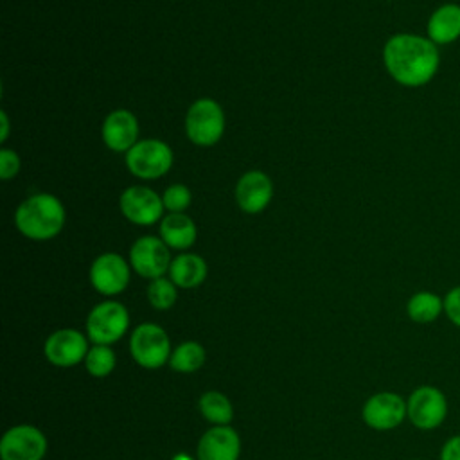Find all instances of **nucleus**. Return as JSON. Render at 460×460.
<instances>
[{
    "instance_id": "obj_1",
    "label": "nucleus",
    "mask_w": 460,
    "mask_h": 460,
    "mask_svg": "<svg viewBox=\"0 0 460 460\" xmlns=\"http://www.w3.org/2000/svg\"><path fill=\"white\" fill-rule=\"evenodd\" d=\"M383 65L395 83L406 88H420L437 75L440 50L428 36L397 32L383 47Z\"/></svg>"
},
{
    "instance_id": "obj_2",
    "label": "nucleus",
    "mask_w": 460,
    "mask_h": 460,
    "mask_svg": "<svg viewBox=\"0 0 460 460\" xmlns=\"http://www.w3.org/2000/svg\"><path fill=\"white\" fill-rule=\"evenodd\" d=\"M14 225L32 241H49L61 232L65 208L56 196L38 192L20 203L14 212Z\"/></svg>"
},
{
    "instance_id": "obj_3",
    "label": "nucleus",
    "mask_w": 460,
    "mask_h": 460,
    "mask_svg": "<svg viewBox=\"0 0 460 460\" xmlns=\"http://www.w3.org/2000/svg\"><path fill=\"white\" fill-rule=\"evenodd\" d=\"M172 345L165 329L153 322L137 325L129 334V354L133 361L146 368L156 370L169 363Z\"/></svg>"
},
{
    "instance_id": "obj_4",
    "label": "nucleus",
    "mask_w": 460,
    "mask_h": 460,
    "mask_svg": "<svg viewBox=\"0 0 460 460\" xmlns=\"http://www.w3.org/2000/svg\"><path fill=\"white\" fill-rule=\"evenodd\" d=\"M86 336L92 345H113L129 329V313L117 300H104L92 307L84 322Z\"/></svg>"
},
{
    "instance_id": "obj_5",
    "label": "nucleus",
    "mask_w": 460,
    "mask_h": 460,
    "mask_svg": "<svg viewBox=\"0 0 460 460\" xmlns=\"http://www.w3.org/2000/svg\"><path fill=\"white\" fill-rule=\"evenodd\" d=\"M447 417L446 394L433 385H420L406 399V419L420 431L438 428Z\"/></svg>"
},
{
    "instance_id": "obj_6",
    "label": "nucleus",
    "mask_w": 460,
    "mask_h": 460,
    "mask_svg": "<svg viewBox=\"0 0 460 460\" xmlns=\"http://www.w3.org/2000/svg\"><path fill=\"white\" fill-rule=\"evenodd\" d=\"M172 165L171 147L156 138L137 142L126 151V167L131 174L142 180H155L164 176Z\"/></svg>"
},
{
    "instance_id": "obj_7",
    "label": "nucleus",
    "mask_w": 460,
    "mask_h": 460,
    "mask_svg": "<svg viewBox=\"0 0 460 460\" xmlns=\"http://www.w3.org/2000/svg\"><path fill=\"white\" fill-rule=\"evenodd\" d=\"M225 131V115L212 99H198L185 115V133L198 146L216 144Z\"/></svg>"
},
{
    "instance_id": "obj_8",
    "label": "nucleus",
    "mask_w": 460,
    "mask_h": 460,
    "mask_svg": "<svg viewBox=\"0 0 460 460\" xmlns=\"http://www.w3.org/2000/svg\"><path fill=\"white\" fill-rule=\"evenodd\" d=\"M90 349V340L86 332L72 327H63L50 332L43 343V354L47 361L59 368H70L84 363Z\"/></svg>"
},
{
    "instance_id": "obj_9",
    "label": "nucleus",
    "mask_w": 460,
    "mask_h": 460,
    "mask_svg": "<svg viewBox=\"0 0 460 460\" xmlns=\"http://www.w3.org/2000/svg\"><path fill=\"white\" fill-rule=\"evenodd\" d=\"M47 449L45 433L32 424L11 426L0 438L2 460H43Z\"/></svg>"
},
{
    "instance_id": "obj_10",
    "label": "nucleus",
    "mask_w": 460,
    "mask_h": 460,
    "mask_svg": "<svg viewBox=\"0 0 460 460\" xmlns=\"http://www.w3.org/2000/svg\"><path fill=\"white\" fill-rule=\"evenodd\" d=\"M363 422L376 431H390L406 419V399L395 392H377L361 408Z\"/></svg>"
},
{
    "instance_id": "obj_11",
    "label": "nucleus",
    "mask_w": 460,
    "mask_h": 460,
    "mask_svg": "<svg viewBox=\"0 0 460 460\" xmlns=\"http://www.w3.org/2000/svg\"><path fill=\"white\" fill-rule=\"evenodd\" d=\"M171 261L169 246L155 235L138 237L129 250V264L144 279L164 277L169 271Z\"/></svg>"
},
{
    "instance_id": "obj_12",
    "label": "nucleus",
    "mask_w": 460,
    "mask_h": 460,
    "mask_svg": "<svg viewBox=\"0 0 460 460\" xmlns=\"http://www.w3.org/2000/svg\"><path fill=\"white\" fill-rule=\"evenodd\" d=\"M90 282L93 289L104 296L122 293L129 284L128 261L113 252L101 253L90 266Z\"/></svg>"
},
{
    "instance_id": "obj_13",
    "label": "nucleus",
    "mask_w": 460,
    "mask_h": 460,
    "mask_svg": "<svg viewBox=\"0 0 460 460\" xmlns=\"http://www.w3.org/2000/svg\"><path fill=\"white\" fill-rule=\"evenodd\" d=\"M120 210L135 225H155L164 212L162 198L149 187L133 185L120 194Z\"/></svg>"
},
{
    "instance_id": "obj_14",
    "label": "nucleus",
    "mask_w": 460,
    "mask_h": 460,
    "mask_svg": "<svg viewBox=\"0 0 460 460\" xmlns=\"http://www.w3.org/2000/svg\"><path fill=\"white\" fill-rule=\"evenodd\" d=\"M241 437L228 426H212L198 440L196 460H239Z\"/></svg>"
},
{
    "instance_id": "obj_15",
    "label": "nucleus",
    "mask_w": 460,
    "mask_h": 460,
    "mask_svg": "<svg viewBox=\"0 0 460 460\" xmlns=\"http://www.w3.org/2000/svg\"><path fill=\"white\" fill-rule=\"evenodd\" d=\"M273 196V183L261 171L244 172L235 185V199L243 212L257 214L268 207Z\"/></svg>"
},
{
    "instance_id": "obj_16",
    "label": "nucleus",
    "mask_w": 460,
    "mask_h": 460,
    "mask_svg": "<svg viewBox=\"0 0 460 460\" xmlns=\"http://www.w3.org/2000/svg\"><path fill=\"white\" fill-rule=\"evenodd\" d=\"M104 144L111 151H129L137 144L138 137V122L135 115L128 110H115L111 111L101 129Z\"/></svg>"
},
{
    "instance_id": "obj_17",
    "label": "nucleus",
    "mask_w": 460,
    "mask_h": 460,
    "mask_svg": "<svg viewBox=\"0 0 460 460\" xmlns=\"http://www.w3.org/2000/svg\"><path fill=\"white\" fill-rule=\"evenodd\" d=\"M426 36L437 45H451L460 40V4L444 2L437 5L426 23Z\"/></svg>"
},
{
    "instance_id": "obj_18",
    "label": "nucleus",
    "mask_w": 460,
    "mask_h": 460,
    "mask_svg": "<svg viewBox=\"0 0 460 460\" xmlns=\"http://www.w3.org/2000/svg\"><path fill=\"white\" fill-rule=\"evenodd\" d=\"M207 262L196 253H180L171 261L169 279L176 284V288L192 289L203 284L207 279Z\"/></svg>"
},
{
    "instance_id": "obj_19",
    "label": "nucleus",
    "mask_w": 460,
    "mask_h": 460,
    "mask_svg": "<svg viewBox=\"0 0 460 460\" xmlns=\"http://www.w3.org/2000/svg\"><path fill=\"white\" fill-rule=\"evenodd\" d=\"M196 234L198 230L194 221L183 212L169 214L160 223V239L169 248H174V250L190 248L196 241Z\"/></svg>"
},
{
    "instance_id": "obj_20",
    "label": "nucleus",
    "mask_w": 460,
    "mask_h": 460,
    "mask_svg": "<svg viewBox=\"0 0 460 460\" xmlns=\"http://www.w3.org/2000/svg\"><path fill=\"white\" fill-rule=\"evenodd\" d=\"M444 313V296L433 291H417L406 302V314L415 323H431Z\"/></svg>"
},
{
    "instance_id": "obj_21",
    "label": "nucleus",
    "mask_w": 460,
    "mask_h": 460,
    "mask_svg": "<svg viewBox=\"0 0 460 460\" xmlns=\"http://www.w3.org/2000/svg\"><path fill=\"white\" fill-rule=\"evenodd\" d=\"M198 410L212 426H228L234 419L232 401L217 390H207L198 399Z\"/></svg>"
},
{
    "instance_id": "obj_22",
    "label": "nucleus",
    "mask_w": 460,
    "mask_h": 460,
    "mask_svg": "<svg viewBox=\"0 0 460 460\" xmlns=\"http://www.w3.org/2000/svg\"><path fill=\"white\" fill-rule=\"evenodd\" d=\"M207 359L203 345L196 340H185L178 343L169 358V367L178 374H194L198 372Z\"/></svg>"
},
{
    "instance_id": "obj_23",
    "label": "nucleus",
    "mask_w": 460,
    "mask_h": 460,
    "mask_svg": "<svg viewBox=\"0 0 460 460\" xmlns=\"http://www.w3.org/2000/svg\"><path fill=\"white\" fill-rule=\"evenodd\" d=\"M117 365V354L111 345H90L84 358V368L92 377H108Z\"/></svg>"
},
{
    "instance_id": "obj_24",
    "label": "nucleus",
    "mask_w": 460,
    "mask_h": 460,
    "mask_svg": "<svg viewBox=\"0 0 460 460\" xmlns=\"http://www.w3.org/2000/svg\"><path fill=\"white\" fill-rule=\"evenodd\" d=\"M147 300L149 304L158 309V311H167L174 305L178 291H176V284L167 279V277H158L153 279L147 286Z\"/></svg>"
},
{
    "instance_id": "obj_25",
    "label": "nucleus",
    "mask_w": 460,
    "mask_h": 460,
    "mask_svg": "<svg viewBox=\"0 0 460 460\" xmlns=\"http://www.w3.org/2000/svg\"><path fill=\"white\" fill-rule=\"evenodd\" d=\"M162 201L164 208H167L171 214L183 212L190 205V190L181 183H174L165 189V192L162 194Z\"/></svg>"
},
{
    "instance_id": "obj_26",
    "label": "nucleus",
    "mask_w": 460,
    "mask_h": 460,
    "mask_svg": "<svg viewBox=\"0 0 460 460\" xmlns=\"http://www.w3.org/2000/svg\"><path fill=\"white\" fill-rule=\"evenodd\" d=\"M444 314L453 325L460 329V284L444 295Z\"/></svg>"
},
{
    "instance_id": "obj_27",
    "label": "nucleus",
    "mask_w": 460,
    "mask_h": 460,
    "mask_svg": "<svg viewBox=\"0 0 460 460\" xmlns=\"http://www.w3.org/2000/svg\"><path fill=\"white\" fill-rule=\"evenodd\" d=\"M20 171V158L13 149L0 151V178L11 180Z\"/></svg>"
},
{
    "instance_id": "obj_28",
    "label": "nucleus",
    "mask_w": 460,
    "mask_h": 460,
    "mask_svg": "<svg viewBox=\"0 0 460 460\" xmlns=\"http://www.w3.org/2000/svg\"><path fill=\"white\" fill-rule=\"evenodd\" d=\"M438 460H460V435H453L444 442Z\"/></svg>"
},
{
    "instance_id": "obj_29",
    "label": "nucleus",
    "mask_w": 460,
    "mask_h": 460,
    "mask_svg": "<svg viewBox=\"0 0 460 460\" xmlns=\"http://www.w3.org/2000/svg\"><path fill=\"white\" fill-rule=\"evenodd\" d=\"M0 119H2V135H0V142H5V138H7V131H9V120H7L5 111H2V113H0Z\"/></svg>"
},
{
    "instance_id": "obj_30",
    "label": "nucleus",
    "mask_w": 460,
    "mask_h": 460,
    "mask_svg": "<svg viewBox=\"0 0 460 460\" xmlns=\"http://www.w3.org/2000/svg\"><path fill=\"white\" fill-rule=\"evenodd\" d=\"M172 460H196V458H190V456H187V455H183V453H180V455H176V456H172Z\"/></svg>"
},
{
    "instance_id": "obj_31",
    "label": "nucleus",
    "mask_w": 460,
    "mask_h": 460,
    "mask_svg": "<svg viewBox=\"0 0 460 460\" xmlns=\"http://www.w3.org/2000/svg\"><path fill=\"white\" fill-rule=\"evenodd\" d=\"M458 92H460V83H458Z\"/></svg>"
},
{
    "instance_id": "obj_32",
    "label": "nucleus",
    "mask_w": 460,
    "mask_h": 460,
    "mask_svg": "<svg viewBox=\"0 0 460 460\" xmlns=\"http://www.w3.org/2000/svg\"><path fill=\"white\" fill-rule=\"evenodd\" d=\"M411 460H420V458H411Z\"/></svg>"
}]
</instances>
